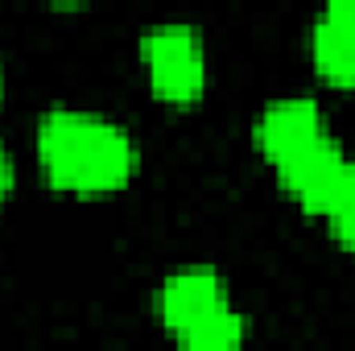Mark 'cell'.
I'll list each match as a JSON object with an SVG mask.
<instances>
[{"mask_svg":"<svg viewBox=\"0 0 355 351\" xmlns=\"http://www.w3.org/2000/svg\"><path fill=\"white\" fill-rule=\"evenodd\" d=\"M37 162L54 190L112 194L137 174V141L116 120L58 108L37 124Z\"/></svg>","mask_w":355,"mask_h":351,"instance_id":"6da1fadb","label":"cell"},{"mask_svg":"<svg viewBox=\"0 0 355 351\" xmlns=\"http://www.w3.org/2000/svg\"><path fill=\"white\" fill-rule=\"evenodd\" d=\"M145 75L157 99L194 103L207 87V50L194 25H157L141 42Z\"/></svg>","mask_w":355,"mask_h":351,"instance_id":"7a4b0ae2","label":"cell"},{"mask_svg":"<svg viewBox=\"0 0 355 351\" xmlns=\"http://www.w3.org/2000/svg\"><path fill=\"white\" fill-rule=\"evenodd\" d=\"M277 174L285 182V190H289L306 211L327 215V211L335 207V198H339V194L347 190V182H352V162L339 153V145H335L331 137H322V141L306 145L302 153L285 157V162L277 166Z\"/></svg>","mask_w":355,"mask_h":351,"instance_id":"3957f363","label":"cell"},{"mask_svg":"<svg viewBox=\"0 0 355 351\" xmlns=\"http://www.w3.org/2000/svg\"><path fill=\"white\" fill-rule=\"evenodd\" d=\"M322 137H327L322 132V112H318L314 99H277V103H268L261 112V120L252 128L257 149L272 166H281L285 157L302 153L306 145H314Z\"/></svg>","mask_w":355,"mask_h":351,"instance_id":"277c9868","label":"cell"},{"mask_svg":"<svg viewBox=\"0 0 355 351\" xmlns=\"http://www.w3.org/2000/svg\"><path fill=\"white\" fill-rule=\"evenodd\" d=\"M232 302H227V285H223V277L215 273V268H186V273H174L166 285H162V293H157V314H162V323L182 335V331H190L194 323H202V318H211V314H219V310H227Z\"/></svg>","mask_w":355,"mask_h":351,"instance_id":"5b68a950","label":"cell"},{"mask_svg":"<svg viewBox=\"0 0 355 351\" xmlns=\"http://www.w3.org/2000/svg\"><path fill=\"white\" fill-rule=\"evenodd\" d=\"M310 58L335 87H355V0H335L310 29Z\"/></svg>","mask_w":355,"mask_h":351,"instance_id":"8992f818","label":"cell"},{"mask_svg":"<svg viewBox=\"0 0 355 351\" xmlns=\"http://www.w3.org/2000/svg\"><path fill=\"white\" fill-rule=\"evenodd\" d=\"M178 339H182V351H244L248 327H244V318L227 306V310H219V314L194 323V327L182 331Z\"/></svg>","mask_w":355,"mask_h":351,"instance_id":"52a82bcc","label":"cell"},{"mask_svg":"<svg viewBox=\"0 0 355 351\" xmlns=\"http://www.w3.org/2000/svg\"><path fill=\"white\" fill-rule=\"evenodd\" d=\"M322 219L331 223L335 240H339L343 248H352V252H355V166H352V182H347V190L335 198V207H331Z\"/></svg>","mask_w":355,"mask_h":351,"instance_id":"ba28073f","label":"cell"},{"mask_svg":"<svg viewBox=\"0 0 355 351\" xmlns=\"http://www.w3.org/2000/svg\"><path fill=\"white\" fill-rule=\"evenodd\" d=\"M8 190H12V162H8V153L0 145V203L8 198Z\"/></svg>","mask_w":355,"mask_h":351,"instance_id":"9c48e42d","label":"cell"},{"mask_svg":"<svg viewBox=\"0 0 355 351\" xmlns=\"http://www.w3.org/2000/svg\"><path fill=\"white\" fill-rule=\"evenodd\" d=\"M0 95H4V75H0Z\"/></svg>","mask_w":355,"mask_h":351,"instance_id":"30bf717a","label":"cell"}]
</instances>
